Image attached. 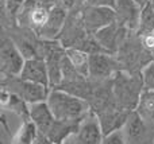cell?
Listing matches in <instances>:
<instances>
[{
    "mask_svg": "<svg viewBox=\"0 0 154 144\" xmlns=\"http://www.w3.org/2000/svg\"><path fill=\"white\" fill-rule=\"evenodd\" d=\"M57 120L68 123H81L91 113L88 101L69 94L61 89H51L46 100Z\"/></svg>",
    "mask_w": 154,
    "mask_h": 144,
    "instance_id": "6da1fadb",
    "label": "cell"
},
{
    "mask_svg": "<svg viewBox=\"0 0 154 144\" xmlns=\"http://www.w3.org/2000/svg\"><path fill=\"white\" fill-rule=\"evenodd\" d=\"M112 90L119 109L128 113L135 112L142 93L145 92L142 74L120 70L112 78Z\"/></svg>",
    "mask_w": 154,
    "mask_h": 144,
    "instance_id": "7a4b0ae2",
    "label": "cell"
},
{
    "mask_svg": "<svg viewBox=\"0 0 154 144\" xmlns=\"http://www.w3.org/2000/svg\"><path fill=\"white\" fill-rule=\"evenodd\" d=\"M122 70L128 73H142V70L154 59L153 53L143 47L141 37L137 32H130L126 42L116 54Z\"/></svg>",
    "mask_w": 154,
    "mask_h": 144,
    "instance_id": "3957f363",
    "label": "cell"
},
{
    "mask_svg": "<svg viewBox=\"0 0 154 144\" xmlns=\"http://www.w3.org/2000/svg\"><path fill=\"white\" fill-rule=\"evenodd\" d=\"M26 58L10 35H4L0 43V72L2 80L19 77L24 66Z\"/></svg>",
    "mask_w": 154,
    "mask_h": 144,
    "instance_id": "277c9868",
    "label": "cell"
},
{
    "mask_svg": "<svg viewBox=\"0 0 154 144\" xmlns=\"http://www.w3.org/2000/svg\"><path fill=\"white\" fill-rule=\"evenodd\" d=\"M2 88L7 89L10 93L19 96L30 105L46 101L49 97V93L51 90L48 86L38 85V84L30 82V81H24L20 77L2 80Z\"/></svg>",
    "mask_w": 154,
    "mask_h": 144,
    "instance_id": "5b68a950",
    "label": "cell"
},
{
    "mask_svg": "<svg viewBox=\"0 0 154 144\" xmlns=\"http://www.w3.org/2000/svg\"><path fill=\"white\" fill-rule=\"evenodd\" d=\"M66 57V48L60 40H43V59L48 66L50 89H54L62 82V65Z\"/></svg>",
    "mask_w": 154,
    "mask_h": 144,
    "instance_id": "8992f818",
    "label": "cell"
},
{
    "mask_svg": "<svg viewBox=\"0 0 154 144\" xmlns=\"http://www.w3.org/2000/svg\"><path fill=\"white\" fill-rule=\"evenodd\" d=\"M120 70L122 67L116 55L108 53H97L89 55V72H88L89 80L96 82L109 81Z\"/></svg>",
    "mask_w": 154,
    "mask_h": 144,
    "instance_id": "52a82bcc",
    "label": "cell"
},
{
    "mask_svg": "<svg viewBox=\"0 0 154 144\" xmlns=\"http://www.w3.org/2000/svg\"><path fill=\"white\" fill-rule=\"evenodd\" d=\"M81 18L88 34L95 35L101 28L116 22V12L109 7H92L81 5Z\"/></svg>",
    "mask_w": 154,
    "mask_h": 144,
    "instance_id": "ba28073f",
    "label": "cell"
},
{
    "mask_svg": "<svg viewBox=\"0 0 154 144\" xmlns=\"http://www.w3.org/2000/svg\"><path fill=\"white\" fill-rule=\"evenodd\" d=\"M122 135L126 144H154V127L145 123L135 112L127 119Z\"/></svg>",
    "mask_w": 154,
    "mask_h": 144,
    "instance_id": "9c48e42d",
    "label": "cell"
},
{
    "mask_svg": "<svg viewBox=\"0 0 154 144\" xmlns=\"http://www.w3.org/2000/svg\"><path fill=\"white\" fill-rule=\"evenodd\" d=\"M87 35L88 32L85 30L81 18V7L80 4H77L75 10L69 11V15H68L58 40L65 48H75Z\"/></svg>",
    "mask_w": 154,
    "mask_h": 144,
    "instance_id": "30bf717a",
    "label": "cell"
},
{
    "mask_svg": "<svg viewBox=\"0 0 154 144\" xmlns=\"http://www.w3.org/2000/svg\"><path fill=\"white\" fill-rule=\"evenodd\" d=\"M104 139L101 127L95 113H91L81 121L75 134H72L64 144H101Z\"/></svg>",
    "mask_w": 154,
    "mask_h": 144,
    "instance_id": "8fae6325",
    "label": "cell"
},
{
    "mask_svg": "<svg viewBox=\"0 0 154 144\" xmlns=\"http://www.w3.org/2000/svg\"><path fill=\"white\" fill-rule=\"evenodd\" d=\"M130 32L131 31H128L119 22H115V23L109 24V26L104 27L100 31L96 32L95 38L106 53L116 55L119 48L122 47V45L130 35Z\"/></svg>",
    "mask_w": 154,
    "mask_h": 144,
    "instance_id": "7c38bea8",
    "label": "cell"
},
{
    "mask_svg": "<svg viewBox=\"0 0 154 144\" xmlns=\"http://www.w3.org/2000/svg\"><path fill=\"white\" fill-rule=\"evenodd\" d=\"M114 10L116 12V22L125 26L128 31H138L142 8L135 0H115Z\"/></svg>",
    "mask_w": 154,
    "mask_h": 144,
    "instance_id": "4fadbf2b",
    "label": "cell"
},
{
    "mask_svg": "<svg viewBox=\"0 0 154 144\" xmlns=\"http://www.w3.org/2000/svg\"><path fill=\"white\" fill-rule=\"evenodd\" d=\"M68 15H69V11L64 10L58 5H53L50 8L48 22L42 27V30L38 32V37L43 40H58L62 28L65 26V22L68 19Z\"/></svg>",
    "mask_w": 154,
    "mask_h": 144,
    "instance_id": "5bb4252c",
    "label": "cell"
},
{
    "mask_svg": "<svg viewBox=\"0 0 154 144\" xmlns=\"http://www.w3.org/2000/svg\"><path fill=\"white\" fill-rule=\"evenodd\" d=\"M130 115L131 113L119 109V108H112V109L104 110V112L97 113L95 116L99 120L103 135L108 136V135L114 134V132L122 131V128L127 123V119L130 117Z\"/></svg>",
    "mask_w": 154,
    "mask_h": 144,
    "instance_id": "9a60e30c",
    "label": "cell"
},
{
    "mask_svg": "<svg viewBox=\"0 0 154 144\" xmlns=\"http://www.w3.org/2000/svg\"><path fill=\"white\" fill-rule=\"evenodd\" d=\"M19 77L24 81L38 84L50 88V80H49L48 66H46L45 59L42 58H31L26 59L24 66L22 69V73Z\"/></svg>",
    "mask_w": 154,
    "mask_h": 144,
    "instance_id": "2e32d148",
    "label": "cell"
},
{
    "mask_svg": "<svg viewBox=\"0 0 154 144\" xmlns=\"http://www.w3.org/2000/svg\"><path fill=\"white\" fill-rule=\"evenodd\" d=\"M30 120L37 127L38 132L46 136L49 134V131L51 129V127H53L56 117H54L53 112L49 108L48 102L43 101L30 105Z\"/></svg>",
    "mask_w": 154,
    "mask_h": 144,
    "instance_id": "e0dca14e",
    "label": "cell"
},
{
    "mask_svg": "<svg viewBox=\"0 0 154 144\" xmlns=\"http://www.w3.org/2000/svg\"><path fill=\"white\" fill-rule=\"evenodd\" d=\"M80 124L81 123H68V121H61L56 119L53 127L49 131V134L46 135V137L53 144H64L65 140L76 132Z\"/></svg>",
    "mask_w": 154,
    "mask_h": 144,
    "instance_id": "ac0fdd59",
    "label": "cell"
},
{
    "mask_svg": "<svg viewBox=\"0 0 154 144\" xmlns=\"http://www.w3.org/2000/svg\"><path fill=\"white\" fill-rule=\"evenodd\" d=\"M135 113L145 123L154 127V90H145L142 93Z\"/></svg>",
    "mask_w": 154,
    "mask_h": 144,
    "instance_id": "d6986e66",
    "label": "cell"
},
{
    "mask_svg": "<svg viewBox=\"0 0 154 144\" xmlns=\"http://www.w3.org/2000/svg\"><path fill=\"white\" fill-rule=\"evenodd\" d=\"M66 58L72 63L80 74L88 78V72H89V54L79 50V48H66Z\"/></svg>",
    "mask_w": 154,
    "mask_h": 144,
    "instance_id": "ffe728a7",
    "label": "cell"
},
{
    "mask_svg": "<svg viewBox=\"0 0 154 144\" xmlns=\"http://www.w3.org/2000/svg\"><path fill=\"white\" fill-rule=\"evenodd\" d=\"M38 135H39V132H38L37 127L34 125V123L31 120L24 121L19 128L18 134L14 137L12 144H34Z\"/></svg>",
    "mask_w": 154,
    "mask_h": 144,
    "instance_id": "44dd1931",
    "label": "cell"
},
{
    "mask_svg": "<svg viewBox=\"0 0 154 144\" xmlns=\"http://www.w3.org/2000/svg\"><path fill=\"white\" fill-rule=\"evenodd\" d=\"M149 32H154V4L153 1L146 4L141 11V19H139V27L137 34L145 35Z\"/></svg>",
    "mask_w": 154,
    "mask_h": 144,
    "instance_id": "7402d4cb",
    "label": "cell"
},
{
    "mask_svg": "<svg viewBox=\"0 0 154 144\" xmlns=\"http://www.w3.org/2000/svg\"><path fill=\"white\" fill-rule=\"evenodd\" d=\"M142 80H143L145 90H154V59L142 70Z\"/></svg>",
    "mask_w": 154,
    "mask_h": 144,
    "instance_id": "603a6c76",
    "label": "cell"
},
{
    "mask_svg": "<svg viewBox=\"0 0 154 144\" xmlns=\"http://www.w3.org/2000/svg\"><path fill=\"white\" fill-rule=\"evenodd\" d=\"M81 5H92V7H115V0H79Z\"/></svg>",
    "mask_w": 154,
    "mask_h": 144,
    "instance_id": "cb8c5ba5",
    "label": "cell"
},
{
    "mask_svg": "<svg viewBox=\"0 0 154 144\" xmlns=\"http://www.w3.org/2000/svg\"><path fill=\"white\" fill-rule=\"evenodd\" d=\"M101 144H126V143H125V139H123L122 131H118L108 135V136H104Z\"/></svg>",
    "mask_w": 154,
    "mask_h": 144,
    "instance_id": "d4e9b609",
    "label": "cell"
},
{
    "mask_svg": "<svg viewBox=\"0 0 154 144\" xmlns=\"http://www.w3.org/2000/svg\"><path fill=\"white\" fill-rule=\"evenodd\" d=\"M142 40V45L146 50H149L150 53H154V32H149L145 35H139Z\"/></svg>",
    "mask_w": 154,
    "mask_h": 144,
    "instance_id": "484cf974",
    "label": "cell"
},
{
    "mask_svg": "<svg viewBox=\"0 0 154 144\" xmlns=\"http://www.w3.org/2000/svg\"><path fill=\"white\" fill-rule=\"evenodd\" d=\"M79 4V0H56V5L64 8L66 11H72L76 8V5Z\"/></svg>",
    "mask_w": 154,
    "mask_h": 144,
    "instance_id": "4316f807",
    "label": "cell"
},
{
    "mask_svg": "<svg viewBox=\"0 0 154 144\" xmlns=\"http://www.w3.org/2000/svg\"><path fill=\"white\" fill-rule=\"evenodd\" d=\"M34 144H53L50 142V140L48 139V137L45 136V135H42V134H39L38 135V137H37V140H35V143Z\"/></svg>",
    "mask_w": 154,
    "mask_h": 144,
    "instance_id": "83f0119b",
    "label": "cell"
},
{
    "mask_svg": "<svg viewBox=\"0 0 154 144\" xmlns=\"http://www.w3.org/2000/svg\"><path fill=\"white\" fill-rule=\"evenodd\" d=\"M135 1L139 4V7H141V8H143L145 5H146V4H149V3H152L153 0H135Z\"/></svg>",
    "mask_w": 154,
    "mask_h": 144,
    "instance_id": "f1b7e54d",
    "label": "cell"
},
{
    "mask_svg": "<svg viewBox=\"0 0 154 144\" xmlns=\"http://www.w3.org/2000/svg\"><path fill=\"white\" fill-rule=\"evenodd\" d=\"M153 4H154V0H153Z\"/></svg>",
    "mask_w": 154,
    "mask_h": 144,
    "instance_id": "f546056e",
    "label": "cell"
}]
</instances>
